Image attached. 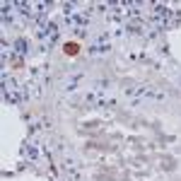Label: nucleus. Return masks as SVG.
<instances>
[{
    "label": "nucleus",
    "instance_id": "1",
    "mask_svg": "<svg viewBox=\"0 0 181 181\" xmlns=\"http://www.w3.org/2000/svg\"><path fill=\"white\" fill-rule=\"evenodd\" d=\"M65 51H68L70 56H75L77 53V44H65Z\"/></svg>",
    "mask_w": 181,
    "mask_h": 181
}]
</instances>
